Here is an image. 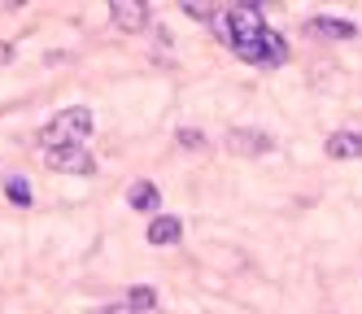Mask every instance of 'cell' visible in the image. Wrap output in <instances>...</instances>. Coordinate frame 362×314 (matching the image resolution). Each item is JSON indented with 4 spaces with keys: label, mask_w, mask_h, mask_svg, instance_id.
Instances as JSON below:
<instances>
[{
    "label": "cell",
    "mask_w": 362,
    "mask_h": 314,
    "mask_svg": "<svg viewBox=\"0 0 362 314\" xmlns=\"http://www.w3.org/2000/svg\"><path fill=\"white\" fill-rule=\"evenodd\" d=\"M88 136H92V110L88 105H70V110H62V114H53L44 122L40 144L44 149H62V144H83Z\"/></svg>",
    "instance_id": "6da1fadb"
},
{
    "label": "cell",
    "mask_w": 362,
    "mask_h": 314,
    "mask_svg": "<svg viewBox=\"0 0 362 314\" xmlns=\"http://www.w3.org/2000/svg\"><path fill=\"white\" fill-rule=\"evenodd\" d=\"M44 162L53 170H66V175H92L96 170V157L83 149V144H62V149H44Z\"/></svg>",
    "instance_id": "7a4b0ae2"
},
{
    "label": "cell",
    "mask_w": 362,
    "mask_h": 314,
    "mask_svg": "<svg viewBox=\"0 0 362 314\" xmlns=\"http://www.w3.org/2000/svg\"><path fill=\"white\" fill-rule=\"evenodd\" d=\"M227 149L236 153V157H262L275 149V140L267 136V131H253V127H236V131H227Z\"/></svg>",
    "instance_id": "3957f363"
},
{
    "label": "cell",
    "mask_w": 362,
    "mask_h": 314,
    "mask_svg": "<svg viewBox=\"0 0 362 314\" xmlns=\"http://www.w3.org/2000/svg\"><path fill=\"white\" fill-rule=\"evenodd\" d=\"M110 18H114V26H122V31H144L148 26V5H140V0H114L110 5Z\"/></svg>",
    "instance_id": "277c9868"
},
{
    "label": "cell",
    "mask_w": 362,
    "mask_h": 314,
    "mask_svg": "<svg viewBox=\"0 0 362 314\" xmlns=\"http://www.w3.org/2000/svg\"><path fill=\"white\" fill-rule=\"evenodd\" d=\"M148 245H158V249H166V245H175L179 236H184V223H179L175 214H153L148 219Z\"/></svg>",
    "instance_id": "5b68a950"
},
{
    "label": "cell",
    "mask_w": 362,
    "mask_h": 314,
    "mask_svg": "<svg viewBox=\"0 0 362 314\" xmlns=\"http://www.w3.org/2000/svg\"><path fill=\"white\" fill-rule=\"evenodd\" d=\"M327 157H336V162L362 157V131H332L327 136Z\"/></svg>",
    "instance_id": "8992f818"
},
{
    "label": "cell",
    "mask_w": 362,
    "mask_h": 314,
    "mask_svg": "<svg viewBox=\"0 0 362 314\" xmlns=\"http://www.w3.org/2000/svg\"><path fill=\"white\" fill-rule=\"evenodd\" d=\"M310 31H315V35H327V40H354V35H358V26H354L349 18L315 13V18H310Z\"/></svg>",
    "instance_id": "52a82bcc"
},
{
    "label": "cell",
    "mask_w": 362,
    "mask_h": 314,
    "mask_svg": "<svg viewBox=\"0 0 362 314\" xmlns=\"http://www.w3.org/2000/svg\"><path fill=\"white\" fill-rule=\"evenodd\" d=\"M127 205L140 209V214H153V209H162V192H158V183L136 179L132 188H127Z\"/></svg>",
    "instance_id": "ba28073f"
},
{
    "label": "cell",
    "mask_w": 362,
    "mask_h": 314,
    "mask_svg": "<svg viewBox=\"0 0 362 314\" xmlns=\"http://www.w3.org/2000/svg\"><path fill=\"white\" fill-rule=\"evenodd\" d=\"M5 197H9L18 209H27V205H31V183L22 179V175H9V179H5Z\"/></svg>",
    "instance_id": "9c48e42d"
},
{
    "label": "cell",
    "mask_w": 362,
    "mask_h": 314,
    "mask_svg": "<svg viewBox=\"0 0 362 314\" xmlns=\"http://www.w3.org/2000/svg\"><path fill=\"white\" fill-rule=\"evenodd\" d=\"M127 306H132V310H140V314H148L153 306H158V293H153V288H132V293H127Z\"/></svg>",
    "instance_id": "30bf717a"
},
{
    "label": "cell",
    "mask_w": 362,
    "mask_h": 314,
    "mask_svg": "<svg viewBox=\"0 0 362 314\" xmlns=\"http://www.w3.org/2000/svg\"><path fill=\"white\" fill-rule=\"evenodd\" d=\"M179 144H184V149H201L205 144V136H201V131L197 127H184V131H179V136H175Z\"/></svg>",
    "instance_id": "8fae6325"
},
{
    "label": "cell",
    "mask_w": 362,
    "mask_h": 314,
    "mask_svg": "<svg viewBox=\"0 0 362 314\" xmlns=\"http://www.w3.org/2000/svg\"><path fill=\"white\" fill-rule=\"evenodd\" d=\"M92 314H140V310H132V306H100V310H92Z\"/></svg>",
    "instance_id": "7c38bea8"
},
{
    "label": "cell",
    "mask_w": 362,
    "mask_h": 314,
    "mask_svg": "<svg viewBox=\"0 0 362 314\" xmlns=\"http://www.w3.org/2000/svg\"><path fill=\"white\" fill-rule=\"evenodd\" d=\"M0 62H9V44L5 40H0Z\"/></svg>",
    "instance_id": "4fadbf2b"
}]
</instances>
